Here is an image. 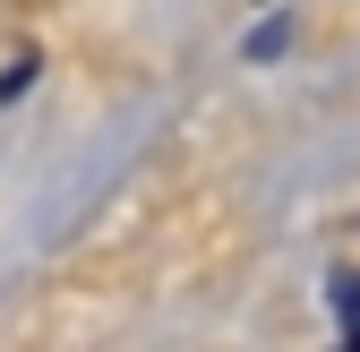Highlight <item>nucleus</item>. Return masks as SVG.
<instances>
[{
	"label": "nucleus",
	"mask_w": 360,
	"mask_h": 352,
	"mask_svg": "<svg viewBox=\"0 0 360 352\" xmlns=\"http://www.w3.org/2000/svg\"><path fill=\"white\" fill-rule=\"evenodd\" d=\"M335 301H343V327L360 335V284H335Z\"/></svg>",
	"instance_id": "nucleus-1"
}]
</instances>
